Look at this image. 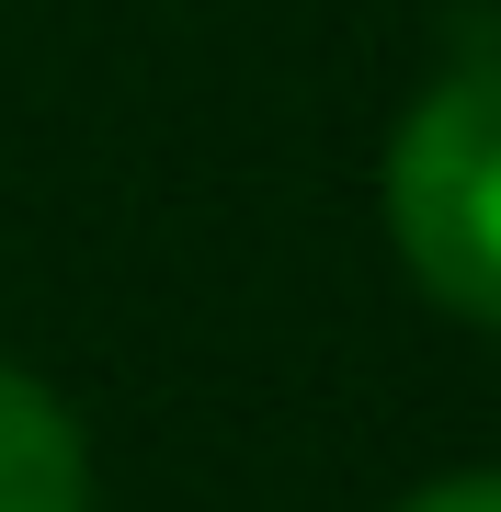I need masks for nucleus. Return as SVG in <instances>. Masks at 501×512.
Returning <instances> with one entry per match:
<instances>
[{"label": "nucleus", "instance_id": "2", "mask_svg": "<svg viewBox=\"0 0 501 512\" xmlns=\"http://www.w3.org/2000/svg\"><path fill=\"white\" fill-rule=\"evenodd\" d=\"M0 512H92V444L23 365H0Z\"/></svg>", "mask_w": 501, "mask_h": 512}, {"label": "nucleus", "instance_id": "1", "mask_svg": "<svg viewBox=\"0 0 501 512\" xmlns=\"http://www.w3.org/2000/svg\"><path fill=\"white\" fill-rule=\"evenodd\" d=\"M388 239L433 308L501 330V57L445 69L388 148Z\"/></svg>", "mask_w": 501, "mask_h": 512}, {"label": "nucleus", "instance_id": "3", "mask_svg": "<svg viewBox=\"0 0 501 512\" xmlns=\"http://www.w3.org/2000/svg\"><path fill=\"white\" fill-rule=\"evenodd\" d=\"M399 512H501V467H456V478H433V490H410Z\"/></svg>", "mask_w": 501, "mask_h": 512}]
</instances>
